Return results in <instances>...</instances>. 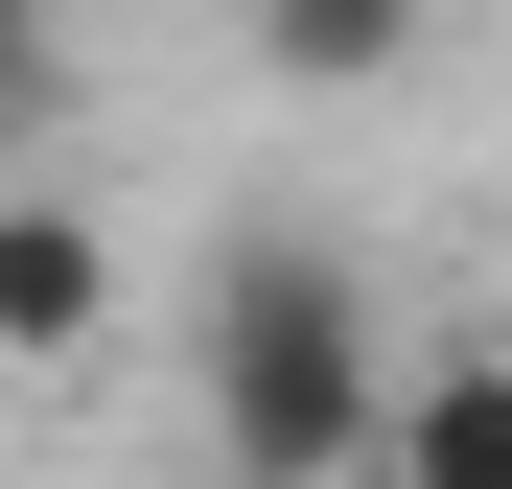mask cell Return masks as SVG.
Wrapping results in <instances>:
<instances>
[{
    "instance_id": "cell-1",
    "label": "cell",
    "mask_w": 512,
    "mask_h": 489,
    "mask_svg": "<svg viewBox=\"0 0 512 489\" xmlns=\"http://www.w3.org/2000/svg\"><path fill=\"white\" fill-rule=\"evenodd\" d=\"M187 396H210V466L233 489H350L396 420V350H373V280L326 233H233L210 326H187Z\"/></svg>"
},
{
    "instance_id": "cell-2",
    "label": "cell",
    "mask_w": 512,
    "mask_h": 489,
    "mask_svg": "<svg viewBox=\"0 0 512 489\" xmlns=\"http://www.w3.org/2000/svg\"><path fill=\"white\" fill-rule=\"evenodd\" d=\"M94 326H117V233L70 187H0V373H94Z\"/></svg>"
},
{
    "instance_id": "cell-3",
    "label": "cell",
    "mask_w": 512,
    "mask_h": 489,
    "mask_svg": "<svg viewBox=\"0 0 512 489\" xmlns=\"http://www.w3.org/2000/svg\"><path fill=\"white\" fill-rule=\"evenodd\" d=\"M373 489H512V350H443V373H396V420H373Z\"/></svg>"
},
{
    "instance_id": "cell-4",
    "label": "cell",
    "mask_w": 512,
    "mask_h": 489,
    "mask_svg": "<svg viewBox=\"0 0 512 489\" xmlns=\"http://www.w3.org/2000/svg\"><path fill=\"white\" fill-rule=\"evenodd\" d=\"M233 47L280 70V94H396V70L443 47V0H233Z\"/></svg>"
},
{
    "instance_id": "cell-5",
    "label": "cell",
    "mask_w": 512,
    "mask_h": 489,
    "mask_svg": "<svg viewBox=\"0 0 512 489\" xmlns=\"http://www.w3.org/2000/svg\"><path fill=\"white\" fill-rule=\"evenodd\" d=\"M47 117V0H0V140Z\"/></svg>"
}]
</instances>
